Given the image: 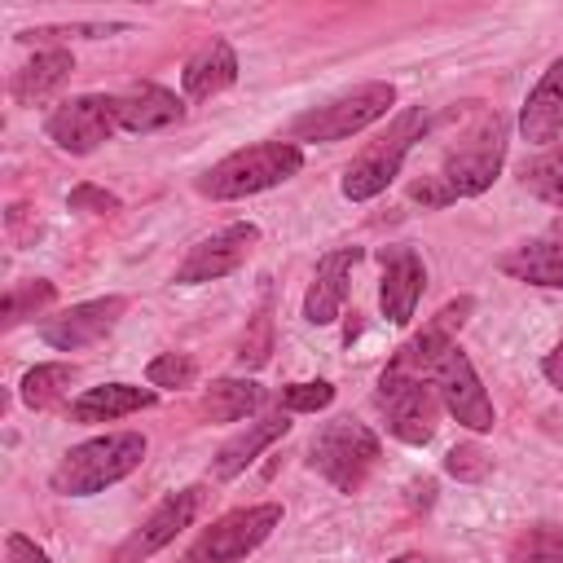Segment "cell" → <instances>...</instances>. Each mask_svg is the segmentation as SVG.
<instances>
[{
  "instance_id": "cell-1",
  "label": "cell",
  "mask_w": 563,
  "mask_h": 563,
  "mask_svg": "<svg viewBox=\"0 0 563 563\" xmlns=\"http://www.w3.org/2000/svg\"><path fill=\"white\" fill-rule=\"evenodd\" d=\"M506 163V119L497 110H479L475 123L444 150L440 167L409 185V198L422 207H449L457 198L484 194Z\"/></svg>"
},
{
  "instance_id": "cell-2",
  "label": "cell",
  "mask_w": 563,
  "mask_h": 563,
  "mask_svg": "<svg viewBox=\"0 0 563 563\" xmlns=\"http://www.w3.org/2000/svg\"><path fill=\"white\" fill-rule=\"evenodd\" d=\"M145 462V435L141 431H106L97 440H84L62 453L48 484L62 497H92L119 479H128Z\"/></svg>"
},
{
  "instance_id": "cell-3",
  "label": "cell",
  "mask_w": 563,
  "mask_h": 563,
  "mask_svg": "<svg viewBox=\"0 0 563 563\" xmlns=\"http://www.w3.org/2000/svg\"><path fill=\"white\" fill-rule=\"evenodd\" d=\"M299 167H303V150L295 141H260V145L233 150L220 163H211L198 176V194L211 202L251 198V194H264L282 180H290Z\"/></svg>"
},
{
  "instance_id": "cell-4",
  "label": "cell",
  "mask_w": 563,
  "mask_h": 563,
  "mask_svg": "<svg viewBox=\"0 0 563 563\" xmlns=\"http://www.w3.org/2000/svg\"><path fill=\"white\" fill-rule=\"evenodd\" d=\"M427 128H431V114H427V110H418V106L400 110V114L347 163L343 185H339L343 198H347V202H369V198H378V194L400 176L405 154L413 150V141H422Z\"/></svg>"
},
{
  "instance_id": "cell-5",
  "label": "cell",
  "mask_w": 563,
  "mask_h": 563,
  "mask_svg": "<svg viewBox=\"0 0 563 563\" xmlns=\"http://www.w3.org/2000/svg\"><path fill=\"white\" fill-rule=\"evenodd\" d=\"M383 457V444L378 435L365 427V422H352V418H334L325 422L312 444H308V466L339 493H361L365 479L374 475Z\"/></svg>"
},
{
  "instance_id": "cell-6",
  "label": "cell",
  "mask_w": 563,
  "mask_h": 563,
  "mask_svg": "<svg viewBox=\"0 0 563 563\" xmlns=\"http://www.w3.org/2000/svg\"><path fill=\"white\" fill-rule=\"evenodd\" d=\"M383 418H387V431L405 444H427L435 435V418H440V396L435 387L413 374L409 365L400 361H387V369L378 374V391H374Z\"/></svg>"
},
{
  "instance_id": "cell-7",
  "label": "cell",
  "mask_w": 563,
  "mask_h": 563,
  "mask_svg": "<svg viewBox=\"0 0 563 563\" xmlns=\"http://www.w3.org/2000/svg\"><path fill=\"white\" fill-rule=\"evenodd\" d=\"M396 106V88L387 79H369V84H356L352 92L325 101V106H312L303 110L295 123H290V141H343L369 123H378L387 110Z\"/></svg>"
},
{
  "instance_id": "cell-8",
  "label": "cell",
  "mask_w": 563,
  "mask_h": 563,
  "mask_svg": "<svg viewBox=\"0 0 563 563\" xmlns=\"http://www.w3.org/2000/svg\"><path fill=\"white\" fill-rule=\"evenodd\" d=\"M282 523V506L277 501H260V506H242L220 515L211 528L198 532V541L176 559V563H242L251 550H260L268 541V532Z\"/></svg>"
},
{
  "instance_id": "cell-9",
  "label": "cell",
  "mask_w": 563,
  "mask_h": 563,
  "mask_svg": "<svg viewBox=\"0 0 563 563\" xmlns=\"http://www.w3.org/2000/svg\"><path fill=\"white\" fill-rule=\"evenodd\" d=\"M44 132L57 150L66 154H92L101 141H110L119 132V119H114V97H97V92H84V97H70L62 101L48 119H44Z\"/></svg>"
},
{
  "instance_id": "cell-10",
  "label": "cell",
  "mask_w": 563,
  "mask_h": 563,
  "mask_svg": "<svg viewBox=\"0 0 563 563\" xmlns=\"http://www.w3.org/2000/svg\"><path fill=\"white\" fill-rule=\"evenodd\" d=\"M255 242H260V229L251 220H233V224L216 229L211 238L194 242L189 255L176 264V277L172 282H180V286L220 282V277H229V273H238L246 264V255L255 251Z\"/></svg>"
},
{
  "instance_id": "cell-11",
  "label": "cell",
  "mask_w": 563,
  "mask_h": 563,
  "mask_svg": "<svg viewBox=\"0 0 563 563\" xmlns=\"http://www.w3.org/2000/svg\"><path fill=\"white\" fill-rule=\"evenodd\" d=\"M202 497H207V493H202L198 484H189V488L163 497V501L141 519V528H136L128 541H119L114 563H145L150 554H158L167 541H176V537L194 523V515L202 510Z\"/></svg>"
},
{
  "instance_id": "cell-12",
  "label": "cell",
  "mask_w": 563,
  "mask_h": 563,
  "mask_svg": "<svg viewBox=\"0 0 563 563\" xmlns=\"http://www.w3.org/2000/svg\"><path fill=\"white\" fill-rule=\"evenodd\" d=\"M123 312H128V299H123V295L88 299V303H75V308H66V312L48 317V321L40 325V339H44L48 347H57V352H79V347L101 343V339L119 325Z\"/></svg>"
},
{
  "instance_id": "cell-13",
  "label": "cell",
  "mask_w": 563,
  "mask_h": 563,
  "mask_svg": "<svg viewBox=\"0 0 563 563\" xmlns=\"http://www.w3.org/2000/svg\"><path fill=\"white\" fill-rule=\"evenodd\" d=\"M427 268L413 246H383V282H378V308L391 325H409L413 308L422 299Z\"/></svg>"
},
{
  "instance_id": "cell-14",
  "label": "cell",
  "mask_w": 563,
  "mask_h": 563,
  "mask_svg": "<svg viewBox=\"0 0 563 563\" xmlns=\"http://www.w3.org/2000/svg\"><path fill=\"white\" fill-rule=\"evenodd\" d=\"M356 264H361V246H339V251H330V255L317 260V273H312L308 295H303V321H312V325L339 321L343 299H347V282H352V268Z\"/></svg>"
},
{
  "instance_id": "cell-15",
  "label": "cell",
  "mask_w": 563,
  "mask_h": 563,
  "mask_svg": "<svg viewBox=\"0 0 563 563\" xmlns=\"http://www.w3.org/2000/svg\"><path fill=\"white\" fill-rule=\"evenodd\" d=\"M114 119L123 132H163L172 123L185 119V106L176 92H167L163 84H132L123 92H114Z\"/></svg>"
},
{
  "instance_id": "cell-16",
  "label": "cell",
  "mask_w": 563,
  "mask_h": 563,
  "mask_svg": "<svg viewBox=\"0 0 563 563\" xmlns=\"http://www.w3.org/2000/svg\"><path fill=\"white\" fill-rule=\"evenodd\" d=\"M497 268L515 282L528 286H545V290H563V229H550L541 238H528L519 246H510Z\"/></svg>"
},
{
  "instance_id": "cell-17",
  "label": "cell",
  "mask_w": 563,
  "mask_h": 563,
  "mask_svg": "<svg viewBox=\"0 0 563 563\" xmlns=\"http://www.w3.org/2000/svg\"><path fill=\"white\" fill-rule=\"evenodd\" d=\"M519 132L528 145H554V136L563 132V57H554L550 70L537 79V88L528 92L519 110Z\"/></svg>"
},
{
  "instance_id": "cell-18",
  "label": "cell",
  "mask_w": 563,
  "mask_h": 563,
  "mask_svg": "<svg viewBox=\"0 0 563 563\" xmlns=\"http://www.w3.org/2000/svg\"><path fill=\"white\" fill-rule=\"evenodd\" d=\"M180 79H185V97H189V101H207V97L233 88V79H238V53H233V44L220 40V35L202 40V44L189 53Z\"/></svg>"
},
{
  "instance_id": "cell-19",
  "label": "cell",
  "mask_w": 563,
  "mask_h": 563,
  "mask_svg": "<svg viewBox=\"0 0 563 563\" xmlns=\"http://www.w3.org/2000/svg\"><path fill=\"white\" fill-rule=\"evenodd\" d=\"M286 431H290V413H286V409L246 422V431H238L233 440L220 444V453H216V462H211V475H216V479H233V475H242V471H246L273 440H282Z\"/></svg>"
},
{
  "instance_id": "cell-20",
  "label": "cell",
  "mask_w": 563,
  "mask_h": 563,
  "mask_svg": "<svg viewBox=\"0 0 563 563\" xmlns=\"http://www.w3.org/2000/svg\"><path fill=\"white\" fill-rule=\"evenodd\" d=\"M158 400L154 387H132V383H106V387H88L70 400V422H114L123 413L150 409Z\"/></svg>"
},
{
  "instance_id": "cell-21",
  "label": "cell",
  "mask_w": 563,
  "mask_h": 563,
  "mask_svg": "<svg viewBox=\"0 0 563 563\" xmlns=\"http://www.w3.org/2000/svg\"><path fill=\"white\" fill-rule=\"evenodd\" d=\"M70 70H75V57H70L66 48H44V53H35V57L13 75V101H18V106H35V101L48 97L53 88H62Z\"/></svg>"
},
{
  "instance_id": "cell-22",
  "label": "cell",
  "mask_w": 563,
  "mask_h": 563,
  "mask_svg": "<svg viewBox=\"0 0 563 563\" xmlns=\"http://www.w3.org/2000/svg\"><path fill=\"white\" fill-rule=\"evenodd\" d=\"M264 400V387L251 378H216L202 396V418L211 422H238L246 413H255Z\"/></svg>"
},
{
  "instance_id": "cell-23",
  "label": "cell",
  "mask_w": 563,
  "mask_h": 563,
  "mask_svg": "<svg viewBox=\"0 0 563 563\" xmlns=\"http://www.w3.org/2000/svg\"><path fill=\"white\" fill-rule=\"evenodd\" d=\"M75 365H66V361H44V365H35V369H26L22 374V383H18V396H22V405L26 409H53L66 391H70V383H75Z\"/></svg>"
},
{
  "instance_id": "cell-24",
  "label": "cell",
  "mask_w": 563,
  "mask_h": 563,
  "mask_svg": "<svg viewBox=\"0 0 563 563\" xmlns=\"http://www.w3.org/2000/svg\"><path fill=\"white\" fill-rule=\"evenodd\" d=\"M519 180L532 198H541L550 207H563V145H550L537 158H523Z\"/></svg>"
},
{
  "instance_id": "cell-25",
  "label": "cell",
  "mask_w": 563,
  "mask_h": 563,
  "mask_svg": "<svg viewBox=\"0 0 563 563\" xmlns=\"http://www.w3.org/2000/svg\"><path fill=\"white\" fill-rule=\"evenodd\" d=\"M268 356H273V303L264 299V303L251 312V321H246V330H242V339H238L233 365H238V369H264Z\"/></svg>"
},
{
  "instance_id": "cell-26",
  "label": "cell",
  "mask_w": 563,
  "mask_h": 563,
  "mask_svg": "<svg viewBox=\"0 0 563 563\" xmlns=\"http://www.w3.org/2000/svg\"><path fill=\"white\" fill-rule=\"evenodd\" d=\"M506 563H563V528L532 523L510 541Z\"/></svg>"
},
{
  "instance_id": "cell-27",
  "label": "cell",
  "mask_w": 563,
  "mask_h": 563,
  "mask_svg": "<svg viewBox=\"0 0 563 563\" xmlns=\"http://www.w3.org/2000/svg\"><path fill=\"white\" fill-rule=\"evenodd\" d=\"M53 295H57V286H53V282H44V277L13 282V286H9V295H4V330H13L18 321L35 317L40 308H48V303H53Z\"/></svg>"
},
{
  "instance_id": "cell-28",
  "label": "cell",
  "mask_w": 563,
  "mask_h": 563,
  "mask_svg": "<svg viewBox=\"0 0 563 563\" xmlns=\"http://www.w3.org/2000/svg\"><path fill=\"white\" fill-rule=\"evenodd\" d=\"M145 378H150V387H189L198 378V361L185 352H163L145 365Z\"/></svg>"
},
{
  "instance_id": "cell-29",
  "label": "cell",
  "mask_w": 563,
  "mask_h": 563,
  "mask_svg": "<svg viewBox=\"0 0 563 563\" xmlns=\"http://www.w3.org/2000/svg\"><path fill=\"white\" fill-rule=\"evenodd\" d=\"M444 471H449L453 479H462V484H479V479H488L493 457H488L479 444H453V449L444 453Z\"/></svg>"
},
{
  "instance_id": "cell-30",
  "label": "cell",
  "mask_w": 563,
  "mask_h": 563,
  "mask_svg": "<svg viewBox=\"0 0 563 563\" xmlns=\"http://www.w3.org/2000/svg\"><path fill=\"white\" fill-rule=\"evenodd\" d=\"M277 400H282L286 413H317V409H325L334 400V387L325 378H317V383H290V387H282Z\"/></svg>"
},
{
  "instance_id": "cell-31",
  "label": "cell",
  "mask_w": 563,
  "mask_h": 563,
  "mask_svg": "<svg viewBox=\"0 0 563 563\" xmlns=\"http://www.w3.org/2000/svg\"><path fill=\"white\" fill-rule=\"evenodd\" d=\"M66 207H70V211L110 216V211H119V198H114V194H106L101 185H75V189L66 194Z\"/></svg>"
},
{
  "instance_id": "cell-32",
  "label": "cell",
  "mask_w": 563,
  "mask_h": 563,
  "mask_svg": "<svg viewBox=\"0 0 563 563\" xmlns=\"http://www.w3.org/2000/svg\"><path fill=\"white\" fill-rule=\"evenodd\" d=\"M4 563H48V554H44L31 537L9 532V541H4Z\"/></svg>"
},
{
  "instance_id": "cell-33",
  "label": "cell",
  "mask_w": 563,
  "mask_h": 563,
  "mask_svg": "<svg viewBox=\"0 0 563 563\" xmlns=\"http://www.w3.org/2000/svg\"><path fill=\"white\" fill-rule=\"evenodd\" d=\"M541 374L550 378V387H559V391H563V339H559V343L545 352V361H541Z\"/></svg>"
},
{
  "instance_id": "cell-34",
  "label": "cell",
  "mask_w": 563,
  "mask_h": 563,
  "mask_svg": "<svg viewBox=\"0 0 563 563\" xmlns=\"http://www.w3.org/2000/svg\"><path fill=\"white\" fill-rule=\"evenodd\" d=\"M391 563H444V559H435V554H400Z\"/></svg>"
}]
</instances>
